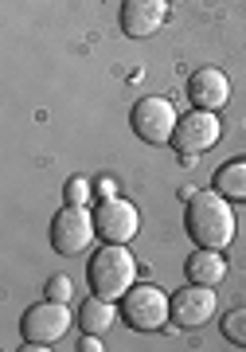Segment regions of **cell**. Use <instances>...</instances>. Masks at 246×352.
Segmentation results:
<instances>
[{
  "instance_id": "1",
  "label": "cell",
  "mask_w": 246,
  "mask_h": 352,
  "mask_svg": "<svg viewBox=\"0 0 246 352\" xmlns=\"http://www.w3.org/2000/svg\"><path fill=\"white\" fill-rule=\"evenodd\" d=\"M188 235L196 239V247H211V251H227L234 239V212L223 192H192L184 212Z\"/></svg>"
},
{
  "instance_id": "2",
  "label": "cell",
  "mask_w": 246,
  "mask_h": 352,
  "mask_svg": "<svg viewBox=\"0 0 246 352\" xmlns=\"http://www.w3.org/2000/svg\"><path fill=\"white\" fill-rule=\"evenodd\" d=\"M87 278H90L94 294L118 302V298H125L137 286V258L125 251V243H106L102 251H94V258L87 266Z\"/></svg>"
},
{
  "instance_id": "3",
  "label": "cell",
  "mask_w": 246,
  "mask_h": 352,
  "mask_svg": "<svg viewBox=\"0 0 246 352\" xmlns=\"http://www.w3.org/2000/svg\"><path fill=\"white\" fill-rule=\"evenodd\" d=\"M122 317H125V325L137 329V333H157L164 321H172V298L160 286L137 282L122 298Z\"/></svg>"
},
{
  "instance_id": "4",
  "label": "cell",
  "mask_w": 246,
  "mask_h": 352,
  "mask_svg": "<svg viewBox=\"0 0 246 352\" xmlns=\"http://www.w3.org/2000/svg\"><path fill=\"white\" fill-rule=\"evenodd\" d=\"M129 126H133V133L141 141H148V145H168L176 126H180V118H176V106L168 98L145 94V98L133 106V113H129Z\"/></svg>"
},
{
  "instance_id": "5",
  "label": "cell",
  "mask_w": 246,
  "mask_h": 352,
  "mask_svg": "<svg viewBox=\"0 0 246 352\" xmlns=\"http://www.w3.org/2000/svg\"><path fill=\"white\" fill-rule=\"evenodd\" d=\"M94 235H98V223H94V215H90L82 204H67V208L51 219V247L59 254L90 251Z\"/></svg>"
},
{
  "instance_id": "6",
  "label": "cell",
  "mask_w": 246,
  "mask_h": 352,
  "mask_svg": "<svg viewBox=\"0 0 246 352\" xmlns=\"http://www.w3.org/2000/svg\"><path fill=\"white\" fill-rule=\"evenodd\" d=\"M219 138H223V126L215 118V110H192L180 118V126L172 133V145L184 157V164H196L199 153H208Z\"/></svg>"
},
{
  "instance_id": "7",
  "label": "cell",
  "mask_w": 246,
  "mask_h": 352,
  "mask_svg": "<svg viewBox=\"0 0 246 352\" xmlns=\"http://www.w3.org/2000/svg\"><path fill=\"white\" fill-rule=\"evenodd\" d=\"M71 329V309H67V302H39L32 305L24 314V321H20V333H24V340L32 344V349H47V344H55V340L63 337Z\"/></svg>"
},
{
  "instance_id": "8",
  "label": "cell",
  "mask_w": 246,
  "mask_h": 352,
  "mask_svg": "<svg viewBox=\"0 0 246 352\" xmlns=\"http://www.w3.org/2000/svg\"><path fill=\"white\" fill-rule=\"evenodd\" d=\"M94 223H98V235L106 243H129L141 227V215L129 200L113 196V200H102L98 212H94Z\"/></svg>"
},
{
  "instance_id": "9",
  "label": "cell",
  "mask_w": 246,
  "mask_h": 352,
  "mask_svg": "<svg viewBox=\"0 0 246 352\" xmlns=\"http://www.w3.org/2000/svg\"><path fill=\"white\" fill-rule=\"evenodd\" d=\"M211 314H215V286H199V282H192V286L176 289V298H172V321L180 329L208 325Z\"/></svg>"
},
{
  "instance_id": "10",
  "label": "cell",
  "mask_w": 246,
  "mask_h": 352,
  "mask_svg": "<svg viewBox=\"0 0 246 352\" xmlns=\"http://www.w3.org/2000/svg\"><path fill=\"white\" fill-rule=\"evenodd\" d=\"M164 20H168V0H125L122 4V32L133 39L160 32Z\"/></svg>"
},
{
  "instance_id": "11",
  "label": "cell",
  "mask_w": 246,
  "mask_h": 352,
  "mask_svg": "<svg viewBox=\"0 0 246 352\" xmlns=\"http://www.w3.org/2000/svg\"><path fill=\"white\" fill-rule=\"evenodd\" d=\"M188 98L196 110H219L231 98V78L223 75L219 67H199L196 75L188 78Z\"/></svg>"
},
{
  "instance_id": "12",
  "label": "cell",
  "mask_w": 246,
  "mask_h": 352,
  "mask_svg": "<svg viewBox=\"0 0 246 352\" xmlns=\"http://www.w3.org/2000/svg\"><path fill=\"white\" fill-rule=\"evenodd\" d=\"M184 274H188V282H199V286H219L223 278H227V258H223V251L199 247V251L188 254Z\"/></svg>"
},
{
  "instance_id": "13",
  "label": "cell",
  "mask_w": 246,
  "mask_h": 352,
  "mask_svg": "<svg viewBox=\"0 0 246 352\" xmlns=\"http://www.w3.org/2000/svg\"><path fill=\"white\" fill-rule=\"evenodd\" d=\"M78 321H82V333H94V337H102V333H106L113 321H118V302L102 298V294H94V298H87V305H82Z\"/></svg>"
},
{
  "instance_id": "14",
  "label": "cell",
  "mask_w": 246,
  "mask_h": 352,
  "mask_svg": "<svg viewBox=\"0 0 246 352\" xmlns=\"http://www.w3.org/2000/svg\"><path fill=\"white\" fill-rule=\"evenodd\" d=\"M215 192H223L227 200H246V161H227L215 173Z\"/></svg>"
},
{
  "instance_id": "15",
  "label": "cell",
  "mask_w": 246,
  "mask_h": 352,
  "mask_svg": "<svg viewBox=\"0 0 246 352\" xmlns=\"http://www.w3.org/2000/svg\"><path fill=\"white\" fill-rule=\"evenodd\" d=\"M223 337L231 340V344H243L246 349V305L231 309V314L223 317Z\"/></svg>"
},
{
  "instance_id": "16",
  "label": "cell",
  "mask_w": 246,
  "mask_h": 352,
  "mask_svg": "<svg viewBox=\"0 0 246 352\" xmlns=\"http://www.w3.org/2000/svg\"><path fill=\"white\" fill-rule=\"evenodd\" d=\"M63 196H67V204H82V208H87L90 196H94V184H90L87 176H71L67 188H63Z\"/></svg>"
},
{
  "instance_id": "17",
  "label": "cell",
  "mask_w": 246,
  "mask_h": 352,
  "mask_svg": "<svg viewBox=\"0 0 246 352\" xmlns=\"http://www.w3.org/2000/svg\"><path fill=\"white\" fill-rule=\"evenodd\" d=\"M71 278H63V274H55V278H51V282H47V298H51V302H71Z\"/></svg>"
},
{
  "instance_id": "18",
  "label": "cell",
  "mask_w": 246,
  "mask_h": 352,
  "mask_svg": "<svg viewBox=\"0 0 246 352\" xmlns=\"http://www.w3.org/2000/svg\"><path fill=\"white\" fill-rule=\"evenodd\" d=\"M94 192H98L102 200H113V196H118V184H113L110 176H102L98 184H94Z\"/></svg>"
},
{
  "instance_id": "19",
  "label": "cell",
  "mask_w": 246,
  "mask_h": 352,
  "mask_svg": "<svg viewBox=\"0 0 246 352\" xmlns=\"http://www.w3.org/2000/svg\"><path fill=\"white\" fill-rule=\"evenodd\" d=\"M168 4H180V0H168Z\"/></svg>"
}]
</instances>
